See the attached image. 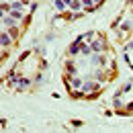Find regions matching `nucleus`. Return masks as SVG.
<instances>
[{"label": "nucleus", "mask_w": 133, "mask_h": 133, "mask_svg": "<svg viewBox=\"0 0 133 133\" xmlns=\"http://www.w3.org/2000/svg\"><path fill=\"white\" fill-rule=\"evenodd\" d=\"M15 86H17V90H29V86H31V80L21 76V78L17 80V84H15Z\"/></svg>", "instance_id": "nucleus-1"}, {"label": "nucleus", "mask_w": 133, "mask_h": 133, "mask_svg": "<svg viewBox=\"0 0 133 133\" xmlns=\"http://www.w3.org/2000/svg\"><path fill=\"white\" fill-rule=\"evenodd\" d=\"M80 45H82V43H78V41H74V43H72V45L68 47V55H76V53L80 51Z\"/></svg>", "instance_id": "nucleus-2"}, {"label": "nucleus", "mask_w": 133, "mask_h": 133, "mask_svg": "<svg viewBox=\"0 0 133 133\" xmlns=\"http://www.w3.org/2000/svg\"><path fill=\"white\" fill-rule=\"evenodd\" d=\"M92 49L96 51V53H102V51H104V43H102V39H96V41L92 43Z\"/></svg>", "instance_id": "nucleus-3"}, {"label": "nucleus", "mask_w": 133, "mask_h": 133, "mask_svg": "<svg viewBox=\"0 0 133 133\" xmlns=\"http://www.w3.org/2000/svg\"><path fill=\"white\" fill-rule=\"evenodd\" d=\"M10 43H12V41H10V35L2 33V47H4V49H6V47H8V45H10Z\"/></svg>", "instance_id": "nucleus-4"}, {"label": "nucleus", "mask_w": 133, "mask_h": 133, "mask_svg": "<svg viewBox=\"0 0 133 133\" xmlns=\"http://www.w3.org/2000/svg\"><path fill=\"white\" fill-rule=\"evenodd\" d=\"M66 72H68V74H72V76H76V68H74V62H68V64H66Z\"/></svg>", "instance_id": "nucleus-5"}, {"label": "nucleus", "mask_w": 133, "mask_h": 133, "mask_svg": "<svg viewBox=\"0 0 133 133\" xmlns=\"http://www.w3.org/2000/svg\"><path fill=\"white\" fill-rule=\"evenodd\" d=\"M10 17L15 18V21H23V12H21V10H15V8H12V10H10Z\"/></svg>", "instance_id": "nucleus-6"}, {"label": "nucleus", "mask_w": 133, "mask_h": 133, "mask_svg": "<svg viewBox=\"0 0 133 133\" xmlns=\"http://www.w3.org/2000/svg\"><path fill=\"white\" fill-rule=\"evenodd\" d=\"M2 23H4L6 27H12V25H15V18L10 17V15H8V17H4V18H2Z\"/></svg>", "instance_id": "nucleus-7"}, {"label": "nucleus", "mask_w": 133, "mask_h": 133, "mask_svg": "<svg viewBox=\"0 0 133 133\" xmlns=\"http://www.w3.org/2000/svg\"><path fill=\"white\" fill-rule=\"evenodd\" d=\"M10 6H12V8H15V10H21V8H23V6H25V4H23V0H17V2H12V4H10Z\"/></svg>", "instance_id": "nucleus-8"}, {"label": "nucleus", "mask_w": 133, "mask_h": 133, "mask_svg": "<svg viewBox=\"0 0 133 133\" xmlns=\"http://www.w3.org/2000/svg\"><path fill=\"white\" fill-rule=\"evenodd\" d=\"M66 2V6H72V0H64Z\"/></svg>", "instance_id": "nucleus-9"}]
</instances>
